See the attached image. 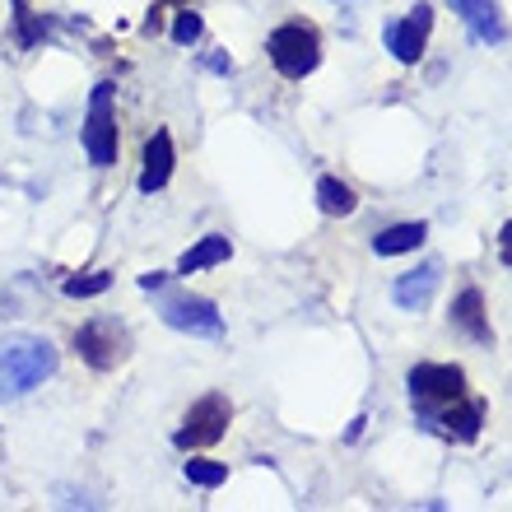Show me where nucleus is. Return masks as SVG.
Instances as JSON below:
<instances>
[{
    "label": "nucleus",
    "mask_w": 512,
    "mask_h": 512,
    "mask_svg": "<svg viewBox=\"0 0 512 512\" xmlns=\"http://www.w3.org/2000/svg\"><path fill=\"white\" fill-rule=\"evenodd\" d=\"M56 364L61 359L47 336H28V331L5 336L0 340V401H19L28 391H38L56 373Z\"/></svg>",
    "instance_id": "f257e3e1"
},
{
    "label": "nucleus",
    "mask_w": 512,
    "mask_h": 512,
    "mask_svg": "<svg viewBox=\"0 0 512 512\" xmlns=\"http://www.w3.org/2000/svg\"><path fill=\"white\" fill-rule=\"evenodd\" d=\"M266 56L284 80H308L322 66V33L308 19H289L266 38Z\"/></svg>",
    "instance_id": "f03ea898"
},
{
    "label": "nucleus",
    "mask_w": 512,
    "mask_h": 512,
    "mask_svg": "<svg viewBox=\"0 0 512 512\" xmlns=\"http://www.w3.org/2000/svg\"><path fill=\"white\" fill-rule=\"evenodd\" d=\"M84 154L94 168H112L117 163V84H94L89 94V117H84Z\"/></svg>",
    "instance_id": "7ed1b4c3"
},
{
    "label": "nucleus",
    "mask_w": 512,
    "mask_h": 512,
    "mask_svg": "<svg viewBox=\"0 0 512 512\" xmlns=\"http://www.w3.org/2000/svg\"><path fill=\"white\" fill-rule=\"evenodd\" d=\"M75 354H80L89 368L108 373V368L126 364L131 331H126V322H117V317H89V322L75 331Z\"/></svg>",
    "instance_id": "20e7f679"
},
{
    "label": "nucleus",
    "mask_w": 512,
    "mask_h": 512,
    "mask_svg": "<svg viewBox=\"0 0 512 512\" xmlns=\"http://www.w3.org/2000/svg\"><path fill=\"white\" fill-rule=\"evenodd\" d=\"M229 419H233V405L224 391H210L201 401H191V410L182 415V429L173 433V443L182 452H201V447H215L224 433H229Z\"/></svg>",
    "instance_id": "39448f33"
},
{
    "label": "nucleus",
    "mask_w": 512,
    "mask_h": 512,
    "mask_svg": "<svg viewBox=\"0 0 512 512\" xmlns=\"http://www.w3.org/2000/svg\"><path fill=\"white\" fill-rule=\"evenodd\" d=\"M405 387H410V401H415V415H433L438 405H452L466 396V373H461L457 364H415L410 368V378H405Z\"/></svg>",
    "instance_id": "423d86ee"
},
{
    "label": "nucleus",
    "mask_w": 512,
    "mask_h": 512,
    "mask_svg": "<svg viewBox=\"0 0 512 512\" xmlns=\"http://www.w3.org/2000/svg\"><path fill=\"white\" fill-rule=\"evenodd\" d=\"M159 317L173 326V331H187V336H205V340L224 336V317H219V308L201 294H163Z\"/></svg>",
    "instance_id": "0eeeda50"
},
{
    "label": "nucleus",
    "mask_w": 512,
    "mask_h": 512,
    "mask_svg": "<svg viewBox=\"0 0 512 512\" xmlns=\"http://www.w3.org/2000/svg\"><path fill=\"white\" fill-rule=\"evenodd\" d=\"M485 415H489V405H485V396H461V401H452V405H438L433 415H424L419 424L429 433H443V438H452V443H475L480 438V429H485Z\"/></svg>",
    "instance_id": "6e6552de"
},
{
    "label": "nucleus",
    "mask_w": 512,
    "mask_h": 512,
    "mask_svg": "<svg viewBox=\"0 0 512 512\" xmlns=\"http://www.w3.org/2000/svg\"><path fill=\"white\" fill-rule=\"evenodd\" d=\"M429 33H433V5L419 0L405 19H391V24L382 28V42H387V52L396 56L401 66H415L419 56H424V47H429Z\"/></svg>",
    "instance_id": "1a4fd4ad"
},
{
    "label": "nucleus",
    "mask_w": 512,
    "mask_h": 512,
    "mask_svg": "<svg viewBox=\"0 0 512 512\" xmlns=\"http://www.w3.org/2000/svg\"><path fill=\"white\" fill-rule=\"evenodd\" d=\"M452 10L461 14V24H466L471 42H480V47H499V42L508 38L499 0H452Z\"/></svg>",
    "instance_id": "9d476101"
},
{
    "label": "nucleus",
    "mask_w": 512,
    "mask_h": 512,
    "mask_svg": "<svg viewBox=\"0 0 512 512\" xmlns=\"http://www.w3.org/2000/svg\"><path fill=\"white\" fill-rule=\"evenodd\" d=\"M438 284H443V266H438V261H424V266L405 270L401 280L391 284V303L405 312H424L433 303V294H438Z\"/></svg>",
    "instance_id": "9b49d317"
},
{
    "label": "nucleus",
    "mask_w": 512,
    "mask_h": 512,
    "mask_svg": "<svg viewBox=\"0 0 512 512\" xmlns=\"http://www.w3.org/2000/svg\"><path fill=\"white\" fill-rule=\"evenodd\" d=\"M173 163H177L173 135L159 126V131L145 140V159H140V191H145V196H154V191L168 187V177H173Z\"/></svg>",
    "instance_id": "f8f14e48"
},
{
    "label": "nucleus",
    "mask_w": 512,
    "mask_h": 512,
    "mask_svg": "<svg viewBox=\"0 0 512 512\" xmlns=\"http://www.w3.org/2000/svg\"><path fill=\"white\" fill-rule=\"evenodd\" d=\"M452 326L461 336H471L475 345H494V326H489V312H485V294L480 289H461L452 298Z\"/></svg>",
    "instance_id": "ddd939ff"
},
{
    "label": "nucleus",
    "mask_w": 512,
    "mask_h": 512,
    "mask_svg": "<svg viewBox=\"0 0 512 512\" xmlns=\"http://www.w3.org/2000/svg\"><path fill=\"white\" fill-rule=\"evenodd\" d=\"M229 256H233V243L224 233H205L201 243H191L187 252L177 256V275H201V270H210V266H224Z\"/></svg>",
    "instance_id": "4468645a"
},
{
    "label": "nucleus",
    "mask_w": 512,
    "mask_h": 512,
    "mask_svg": "<svg viewBox=\"0 0 512 512\" xmlns=\"http://www.w3.org/2000/svg\"><path fill=\"white\" fill-rule=\"evenodd\" d=\"M424 238H429V224H424V219L391 224V229H382L378 238H373V252H378V256H401V252H415Z\"/></svg>",
    "instance_id": "2eb2a0df"
},
{
    "label": "nucleus",
    "mask_w": 512,
    "mask_h": 512,
    "mask_svg": "<svg viewBox=\"0 0 512 512\" xmlns=\"http://www.w3.org/2000/svg\"><path fill=\"white\" fill-rule=\"evenodd\" d=\"M317 205H322V215L345 219L359 210V196H354V187H345L340 177H317Z\"/></svg>",
    "instance_id": "dca6fc26"
},
{
    "label": "nucleus",
    "mask_w": 512,
    "mask_h": 512,
    "mask_svg": "<svg viewBox=\"0 0 512 512\" xmlns=\"http://www.w3.org/2000/svg\"><path fill=\"white\" fill-rule=\"evenodd\" d=\"M182 475H187L196 489H219L224 480H229V466H224V461H201V457H191V461H182Z\"/></svg>",
    "instance_id": "f3484780"
},
{
    "label": "nucleus",
    "mask_w": 512,
    "mask_h": 512,
    "mask_svg": "<svg viewBox=\"0 0 512 512\" xmlns=\"http://www.w3.org/2000/svg\"><path fill=\"white\" fill-rule=\"evenodd\" d=\"M66 298H98L112 289V270H89V275H70L66 284Z\"/></svg>",
    "instance_id": "a211bd4d"
},
{
    "label": "nucleus",
    "mask_w": 512,
    "mask_h": 512,
    "mask_svg": "<svg viewBox=\"0 0 512 512\" xmlns=\"http://www.w3.org/2000/svg\"><path fill=\"white\" fill-rule=\"evenodd\" d=\"M201 33H205V19L196 10H182L173 19V42L177 47H191V42H201Z\"/></svg>",
    "instance_id": "6ab92c4d"
},
{
    "label": "nucleus",
    "mask_w": 512,
    "mask_h": 512,
    "mask_svg": "<svg viewBox=\"0 0 512 512\" xmlns=\"http://www.w3.org/2000/svg\"><path fill=\"white\" fill-rule=\"evenodd\" d=\"M499 261L512 270V219H508V224H503V229H499Z\"/></svg>",
    "instance_id": "aec40b11"
},
{
    "label": "nucleus",
    "mask_w": 512,
    "mask_h": 512,
    "mask_svg": "<svg viewBox=\"0 0 512 512\" xmlns=\"http://www.w3.org/2000/svg\"><path fill=\"white\" fill-rule=\"evenodd\" d=\"M163 284H168V275H163V270H149V275H140V289H145V294H159Z\"/></svg>",
    "instance_id": "412c9836"
},
{
    "label": "nucleus",
    "mask_w": 512,
    "mask_h": 512,
    "mask_svg": "<svg viewBox=\"0 0 512 512\" xmlns=\"http://www.w3.org/2000/svg\"><path fill=\"white\" fill-rule=\"evenodd\" d=\"M205 66L215 70V75H233V61H229V56H210V61H205Z\"/></svg>",
    "instance_id": "4be33fe9"
},
{
    "label": "nucleus",
    "mask_w": 512,
    "mask_h": 512,
    "mask_svg": "<svg viewBox=\"0 0 512 512\" xmlns=\"http://www.w3.org/2000/svg\"><path fill=\"white\" fill-rule=\"evenodd\" d=\"M163 5H187V0H163Z\"/></svg>",
    "instance_id": "5701e85b"
}]
</instances>
